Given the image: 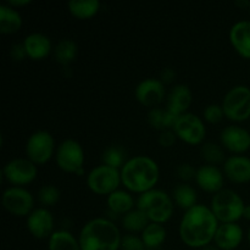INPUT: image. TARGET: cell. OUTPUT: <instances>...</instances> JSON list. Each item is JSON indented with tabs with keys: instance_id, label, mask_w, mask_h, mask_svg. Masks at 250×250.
<instances>
[{
	"instance_id": "39",
	"label": "cell",
	"mask_w": 250,
	"mask_h": 250,
	"mask_svg": "<svg viewBox=\"0 0 250 250\" xmlns=\"http://www.w3.org/2000/svg\"><path fill=\"white\" fill-rule=\"evenodd\" d=\"M180 115L175 114V112L170 111V110H165V115H164V127L165 129H173L176 124H177Z\"/></svg>"
},
{
	"instance_id": "15",
	"label": "cell",
	"mask_w": 250,
	"mask_h": 250,
	"mask_svg": "<svg viewBox=\"0 0 250 250\" xmlns=\"http://www.w3.org/2000/svg\"><path fill=\"white\" fill-rule=\"evenodd\" d=\"M27 229L37 239L50 238L54 233V217L49 209L42 207L34 209L27 216Z\"/></svg>"
},
{
	"instance_id": "6",
	"label": "cell",
	"mask_w": 250,
	"mask_h": 250,
	"mask_svg": "<svg viewBox=\"0 0 250 250\" xmlns=\"http://www.w3.org/2000/svg\"><path fill=\"white\" fill-rule=\"evenodd\" d=\"M225 116L234 122H243L250 117V88L238 84L225 94L221 104Z\"/></svg>"
},
{
	"instance_id": "17",
	"label": "cell",
	"mask_w": 250,
	"mask_h": 250,
	"mask_svg": "<svg viewBox=\"0 0 250 250\" xmlns=\"http://www.w3.org/2000/svg\"><path fill=\"white\" fill-rule=\"evenodd\" d=\"M243 238V229L237 222L220 224L215 234L214 243L220 250H234L241 246Z\"/></svg>"
},
{
	"instance_id": "7",
	"label": "cell",
	"mask_w": 250,
	"mask_h": 250,
	"mask_svg": "<svg viewBox=\"0 0 250 250\" xmlns=\"http://www.w3.org/2000/svg\"><path fill=\"white\" fill-rule=\"evenodd\" d=\"M55 161L63 172L84 175V150L76 139L68 138L59 144L55 151Z\"/></svg>"
},
{
	"instance_id": "25",
	"label": "cell",
	"mask_w": 250,
	"mask_h": 250,
	"mask_svg": "<svg viewBox=\"0 0 250 250\" xmlns=\"http://www.w3.org/2000/svg\"><path fill=\"white\" fill-rule=\"evenodd\" d=\"M173 202L177 204V207H180L181 209L183 210H189L192 209L193 207L197 205V199L198 194L197 190L189 185V183H180L175 187L173 189Z\"/></svg>"
},
{
	"instance_id": "14",
	"label": "cell",
	"mask_w": 250,
	"mask_h": 250,
	"mask_svg": "<svg viewBox=\"0 0 250 250\" xmlns=\"http://www.w3.org/2000/svg\"><path fill=\"white\" fill-rule=\"evenodd\" d=\"M220 142L225 149L241 155L250 149V132L238 125H231L221 131Z\"/></svg>"
},
{
	"instance_id": "3",
	"label": "cell",
	"mask_w": 250,
	"mask_h": 250,
	"mask_svg": "<svg viewBox=\"0 0 250 250\" xmlns=\"http://www.w3.org/2000/svg\"><path fill=\"white\" fill-rule=\"evenodd\" d=\"M121 232L109 219L95 217L82 227L78 237L81 250H119Z\"/></svg>"
},
{
	"instance_id": "5",
	"label": "cell",
	"mask_w": 250,
	"mask_h": 250,
	"mask_svg": "<svg viewBox=\"0 0 250 250\" xmlns=\"http://www.w3.org/2000/svg\"><path fill=\"white\" fill-rule=\"evenodd\" d=\"M246 204L241 195L232 189L217 192L212 195L210 209L214 212L220 224H233L243 217Z\"/></svg>"
},
{
	"instance_id": "33",
	"label": "cell",
	"mask_w": 250,
	"mask_h": 250,
	"mask_svg": "<svg viewBox=\"0 0 250 250\" xmlns=\"http://www.w3.org/2000/svg\"><path fill=\"white\" fill-rule=\"evenodd\" d=\"M225 116L224 109L219 104H210L203 111V117L209 124H219Z\"/></svg>"
},
{
	"instance_id": "26",
	"label": "cell",
	"mask_w": 250,
	"mask_h": 250,
	"mask_svg": "<svg viewBox=\"0 0 250 250\" xmlns=\"http://www.w3.org/2000/svg\"><path fill=\"white\" fill-rule=\"evenodd\" d=\"M49 250H81L80 242L71 232L59 229L50 236L48 242Z\"/></svg>"
},
{
	"instance_id": "19",
	"label": "cell",
	"mask_w": 250,
	"mask_h": 250,
	"mask_svg": "<svg viewBox=\"0 0 250 250\" xmlns=\"http://www.w3.org/2000/svg\"><path fill=\"white\" fill-rule=\"evenodd\" d=\"M193 102V94L189 87L182 83L173 85L166 97V109L177 115L188 112Z\"/></svg>"
},
{
	"instance_id": "1",
	"label": "cell",
	"mask_w": 250,
	"mask_h": 250,
	"mask_svg": "<svg viewBox=\"0 0 250 250\" xmlns=\"http://www.w3.org/2000/svg\"><path fill=\"white\" fill-rule=\"evenodd\" d=\"M220 226L210 207L197 204L187 210L180 222V238L189 248L202 249L214 242Z\"/></svg>"
},
{
	"instance_id": "20",
	"label": "cell",
	"mask_w": 250,
	"mask_h": 250,
	"mask_svg": "<svg viewBox=\"0 0 250 250\" xmlns=\"http://www.w3.org/2000/svg\"><path fill=\"white\" fill-rule=\"evenodd\" d=\"M229 38L234 50L242 58L250 60V21L242 20L236 22L229 29Z\"/></svg>"
},
{
	"instance_id": "46",
	"label": "cell",
	"mask_w": 250,
	"mask_h": 250,
	"mask_svg": "<svg viewBox=\"0 0 250 250\" xmlns=\"http://www.w3.org/2000/svg\"><path fill=\"white\" fill-rule=\"evenodd\" d=\"M249 11H250V4H249Z\"/></svg>"
},
{
	"instance_id": "35",
	"label": "cell",
	"mask_w": 250,
	"mask_h": 250,
	"mask_svg": "<svg viewBox=\"0 0 250 250\" xmlns=\"http://www.w3.org/2000/svg\"><path fill=\"white\" fill-rule=\"evenodd\" d=\"M121 250H144L143 241H142L141 237H137L134 234H126V236H122L121 239Z\"/></svg>"
},
{
	"instance_id": "11",
	"label": "cell",
	"mask_w": 250,
	"mask_h": 250,
	"mask_svg": "<svg viewBox=\"0 0 250 250\" xmlns=\"http://www.w3.org/2000/svg\"><path fill=\"white\" fill-rule=\"evenodd\" d=\"M38 175V167L27 158H15L2 167V178L16 187H22L33 182Z\"/></svg>"
},
{
	"instance_id": "31",
	"label": "cell",
	"mask_w": 250,
	"mask_h": 250,
	"mask_svg": "<svg viewBox=\"0 0 250 250\" xmlns=\"http://www.w3.org/2000/svg\"><path fill=\"white\" fill-rule=\"evenodd\" d=\"M103 164L107 166H111L114 168L121 170L122 166L125 165V151L121 146H110L103 153Z\"/></svg>"
},
{
	"instance_id": "29",
	"label": "cell",
	"mask_w": 250,
	"mask_h": 250,
	"mask_svg": "<svg viewBox=\"0 0 250 250\" xmlns=\"http://www.w3.org/2000/svg\"><path fill=\"white\" fill-rule=\"evenodd\" d=\"M149 224H150L149 219L139 209H133L122 217V226L131 233H138V232L142 233Z\"/></svg>"
},
{
	"instance_id": "37",
	"label": "cell",
	"mask_w": 250,
	"mask_h": 250,
	"mask_svg": "<svg viewBox=\"0 0 250 250\" xmlns=\"http://www.w3.org/2000/svg\"><path fill=\"white\" fill-rule=\"evenodd\" d=\"M177 141V136L173 132V129H164L160 132L158 137V142L164 148H171Z\"/></svg>"
},
{
	"instance_id": "9",
	"label": "cell",
	"mask_w": 250,
	"mask_h": 250,
	"mask_svg": "<svg viewBox=\"0 0 250 250\" xmlns=\"http://www.w3.org/2000/svg\"><path fill=\"white\" fill-rule=\"evenodd\" d=\"M24 150L27 159L36 165L46 164L56 151L54 137L48 131H36L27 139Z\"/></svg>"
},
{
	"instance_id": "30",
	"label": "cell",
	"mask_w": 250,
	"mask_h": 250,
	"mask_svg": "<svg viewBox=\"0 0 250 250\" xmlns=\"http://www.w3.org/2000/svg\"><path fill=\"white\" fill-rule=\"evenodd\" d=\"M200 155L210 165L225 163V153L221 146L212 142H207L200 148Z\"/></svg>"
},
{
	"instance_id": "28",
	"label": "cell",
	"mask_w": 250,
	"mask_h": 250,
	"mask_svg": "<svg viewBox=\"0 0 250 250\" xmlns=\"http://www.w3.org/2000/svg\"><path fill=\"white\" fill-rule=\"evenodd\" d=\"M68 11L76 19L85 20L95 16L100 9L98 0H71L67 4Z\"/></svg>"
},
{
	"instance_id": "12",
	"label": "cell",
	"mask_w": 250,
	"mask_h": 250,
	"mask_svg": "<svg viewBox=\"0 0 250 250\" xmlns=\"http://www.w3.org/2000/svg\"><path fill=\"white\" fill-rule=\"evenodd\" d=\"M1 203L7 212L17 217L28 216L34 210L33 195L23 187L12 186L6 188L2 193Z\"/></svg>"
},
{
	"instance_id": "13",
	"label": "cell",
	"mask_w": 250,
	"mask_h": 250,
	"mask_svg": "<svg viewBox=\"0 0 250 250\" xmlns=\"http://www.w3.org/2000/svg\"><path fill=\"white\" fill-rule=\"evenodd\" d=\"M166 94L165 84L156 78H146L137 84L134 97L137 102L146 107H156Z\"/></svg>"
},
{
	"instance_id": "18",
	"label": "cell",
	"mask_w": 250,
	"mask_h": 250,
	"mask_svg": "<svg viewBox=\"0 0 250 250\" xmlns=\"http://www.w3.org/2000/svg\"><path fill=\"white\" fill-rule=\"evenodd\" d=\"M224 173L234 183L250 182V158L244 155H232L224 163Z\"/></svg>"
},
{
	"instance_id": "8",
	"label": "cell",
	"mask_w": 250,
	"mask_h": 250,
	"mask_svg": "<svg viewBox=\"0 0 250 250\" xmlns=\"http://www.w3.org/2000/svg\"><path fill=\"white\" fill-rule=\"evenodd\" d=\"M120 183L122 182L119 168H114L104 164L95 166L87 176L88 188L98 195H110L119 189Z\"/></svg>"
},
{
	"instance_id": "40",
	"label": "cell",
	"mask_w": 250,
	"mask_h": 250,
	"mask_svg": "<svg viewBox=\"0 0 250 250\" xmlns=\"http://www.w3.org/2000/svg\"><path fill=\"white\" fill-rule=\"evenodd\" d=\"M176 77V71L173 70L172 67H166L161 71V75H160V81L164 83V84H167V83L173 82Z\"/></svg>"
},
{
	"instance_id": "41",
	"label": "cell",
	"mask_w": 250,
	"mask_h": 250,
	"mask_svg": "<svg viewBox=\"0 0 250 250\" xmlns=\"http://www.w3.org/2000/svg\"><path fill=\"white\" fill-rule=\"evenodd\" d=\"M6 4L9 6L14 7V9H17V7H23L29 5L31 4V0H7Z\"/></svg>"
},
{
	"instance_id": "34",
	"label": "cell",
	"mask_w": 250,
	"mask_h": 250,
	"mask_svg": "<svg viewBox=\"0 0 250 250\" xmlns=\"http://www.w3.org/2000/svg\"><path fill=\"white\" fill-rule=\"evenodd\" d=\"M164 115H165V110L160 109V107H153V109L149 110L148 115H146L148 124L154 129H158L160 132L164 131L165 129V127H164Z\"/></svg>"
},
{
	"instance_id": "16",
	"label": "cell",
	"mask_w": 250,
	"mask_h": 250,
	"mask_svg": "<svg viewBox=\"0 0 250 250\" xmlns=\"http://www.w3.org/2000/svg\"><path fill=\"white\" fill-rule=\"evenodd\" d=\"M195 181L204 192L216 194L217 192L224 189L225 173L216 165L205 164L197 168Z\"/></svg>"
},
{
	"instance_id": "24",
	"label": "cell",
	"mask_w": 250,
	"mask_h": 250,
	"mask_svg": "<svg viewBox=\"0 0 250 250\" xmlns=\"http://www.w3.org/2000/svg\"><path fill=\"white\" fill-rule=\"evenodd\" d=\"M167 237V231L163 224L150 222L141 233L146 249H156L163 246Z\"/></svg>"
},
{
	"instance_id": "32",
	"label": "cell",
	"mask_w": 250,
	"mask_h": 250,
	"mask_svg": "<svg viewBox=\"0 0 250 250\" xmlns=\"http://www.w3.org/2000/svg\"><path fill=\"white\" fill-rule=\"evenodd\" d=\"M38 200L41 204L46 207H54L60 200V190L54 185H44L38 190Z\"/></svg>"
},
{
	"instance_id": "21",
	"label": "cell",
	"mask_w": 250,
	"mask_h": 250,
	"mask_svg": "<svg viewBox=\"0 0 250 250\" xmlns=\"http://www.w3.org/2000/svg\"><path fill=\"white\" fill-rule=\"evenodd\" d=\"M27 56L32 60H43L50 54L51 41L48 36L39 32L28 34L23 41Z\"/></svg>"
},
{
	"instance_id": "42",
	"label": "cell",
	"mask_w": 250,
	"mask_h": 250,
	"mask_svg": "<svg viewBox=\"0 0 250 250\" xmlns=\"http://www.w3.org/2000/svg\"><path fill=\"white\" fill-rule=\"evenodd\" d=\"M249 4L250 1H248V0H237L236 1V5L239 7H248L249 9Z\"/></svg>"
},
{
	"instance_id": "44",
	"label": "cell",
	"mask_w": 250,
	"mask_h": 250,
	"mask_svg": "<svg viewBox=\"0 0 250 250\" xmlns=\"http://www.w3.org/2000/svg\"><path fill=\"white\" fill-rule=\"evenodd\" d=\"M200 250H220V249L217 248V247L215 246V244H209V246L204 247V248H202Z\"/></svg>"
},
{
	"instance_id": "38",
	"label": "cell",
	"mask_w": 250,
	"mask_h": 250,
	"mask_svg": "<svg viewBox=\"0 0 250 250\" xmlns=\"http://www.w3.org/2000/svg\"><path fill=\"white\" fill-rule=\"evenodd\" d=\"M10 55H11V58L14 59L15 61H22L24 58H28L23 43L14 44V45L11 46V49H10Z\"/></svg>"
},
{
	"instance_id": "10",
	"label": "cell",
	"mask_w": 250,
	"mask_h": 250,
	"mask_svg": "<svg viewBox=\"0 0 250 250\" xmlns=\"http://www.w3.org/2000/svg\"><path fill=\"white\" fill-rule=\"evenodd\" d=\"M173 132L178 139L189 146L202 144L207 136V127L202 117L192 112H186L181 115L176 124Z\"/></svg>"
},
{
	"instance_id": "47",
	"label": "cell",
	"mask_w": 250,
	"mask_h": 250,
	"mask_svg": "<svg viewBox=\"0 0 250 250\" xmlns=\"http://www.w3.org/2000/svg\"><path fill=\"white\" fill-rule=\"evenodd\" d=\"M144 250H149V249H144Z\"/></svg>"
},
{
	"instance_id": "45",
	"label": "cell",
	"mask_w": 250,
	"mask_h": 250,
	"mask_svg": "<svg viewBox=\"0 0 250 250\" xmlns=\"http://www.w3.org/2000/svg\"><path fill=\"white\" fill-rule=\"evenodd\" d=\"M248 242H249V246H250V229H249V231H248Z\"/></svg>"
},
{
	"instance_id": "43",
	"label": "cell",
	"mask_w": 250,
	"mask_h": 250,
	"mask_svg": "<svg viewBox=\"0 0 250 250\" xmlns=\"http://www.w3.org/2000/svg\"><path fill=\"white\" fill-rule=\"evenodd\" d=\"M243 217L246 220H248V221H250V205H246V208H244Z\"/></svg>"
},
{
	"instance_id": "23",
	"label": "cell",
	"mask_w": 250,
	"mask_h": 250,
	"mask_svg": "<svg viewBox=\"0 0 250 250\" xmlns=\"http://www.w3.org/2000/svg\"><path fill=\"white\" fill-rule=\"evenodd\" d=\"M22 27V16L16 9L5 4L0 5V32L14 34Z\"/></svg>"
},
{
	"instance_id": "27",
	"label": "cell",
	"mask_w": 250,
	"mask_h": 250,
	"mask_svg": "<svg viewBox=\"0 0 250 250\" xmlns=\"http://www.w3.org/2000/svg\"><path fill=\"white\" fill-rule=\"evenodd\" d=\"M78 53V46L73 39L63 38L54 48V58L58 63L68 66L76 59Z\"/></svg>"
},
{
	"instance_id": "2",
	"label": "cell",
	"mask_w": 250,
	"mask_h": 250,
	"mask_svg": "<svg viewBox=\"0 0 250 250\" xmlns=\"http://www.w3.org/2000/svg\"><path fill=\"white\" fill-rule=\"evenodd\" d=\"M121 182L129 192L143 193L155 188L160 178L158 163L150 156L137 155L126 160L121 170Z\"/></svg>"
},
{
	"instance_id": "4",
	"label": "cell",
	"mask_w": 250,
	"mask_h": 250,
	"mask_svg": "<svg viewBox=\"0 0 250 250\" xmlns=\"http://www.w3.org/2000/svg\"><path fill=\"white\" fill-rule=\"evenodd\" d=\"M136 205L137 209L144 212L149 221L156 224L167 222L175 211V202L172 198L166 192L156 188L139 194Z\"/></svg>"
},
{
	"instance_id": "22",
	"label": "cell",
	"mask_w": 250,
	"mask_h": 250,
	"mask_svg": "<svg viewBox=\"0 0 250 250\" xmlns=\"http://www.w3.org/2000/svg\"><path fill=\"white\" fill-rule=\"evenodd\" d=\"M106 204L110 211L114 212V214L126 215L127 212L133 210L137 203L134 202L131 193L127 192V190L117 189L110 195H107Z\"/></svg>"
},
{
	"instance_id": "36",
	"label": "cell",
	"mask_w": 250,
	"mask_h": 250,
	"mask_svg": "<svg viewBox=\"0 0 250 250\" xmlns=\"http://www.w3.org/2000/svg\"><path fill=\"white\" fill-rule=\"evenodd\" d=\"M176 173H177L178 178H180L182 182L188 183L189 181H192L193 178H195L197 176V170L194 168V166L190 165L188 163L180 164V165L176 167Z\"/></svg>"
}]
</instances>
